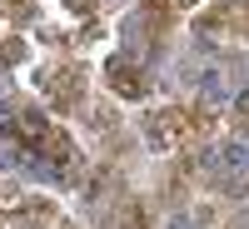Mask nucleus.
Returning a JSON list of instances; mask_svg holds the SVG:
<instances>
[{
  "mask_svg": "<svg viewBox=\"0 0 249 229\" xmlns=\"http://www.w3.org/2000/svg\"><path fill=\"white\" fill-rule=\"evenodd\" d=\"M110 85L120 90V95H144V75L135 70V65H124V60H115V65H110Z\"/></svg>",
  "mask_w": 249,
  "mask_h": 229,
  "instance_id": "1",
  "label": "nucleus"
}]
</instances>
